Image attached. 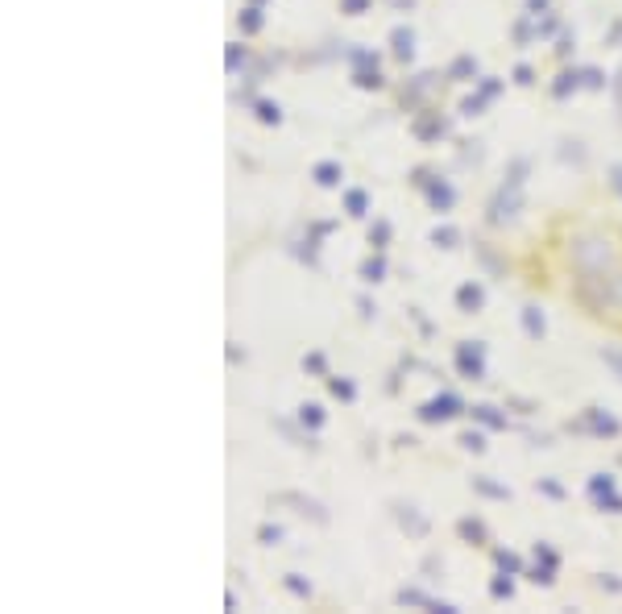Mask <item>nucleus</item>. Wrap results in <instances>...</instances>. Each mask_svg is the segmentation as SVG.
I'll list each match as a JSON object with an SVG mask.
<instances>
[{"instance_id":"2","label":"nucleus","mask_w":622,"mask_h":614,"mask_svg":"<svg viewBox=\"0 0 622 614\" xmlns=\"http://www.w3.org/2000/svg\"><path fill=\"white\" fill-rule=\"evenodd\" d=\"M332 175H336V166H320V183H336Z\"/></svg>"},{"instance_id":"1","label":"nucleus","mask_w":622,"mask_h":614,"mask_svg":"<svg viewBox=\"0 0 622 614\" xmlns=\"http://www.w3.org/2000/svg\"><path fill=\"white\" fill-rule=\"evenodd\" d=\"M573 258H577L585 270H598V266H614V249H610V241H602V237H585V241L573 245Z\"/></svg>"}]
</instances>
